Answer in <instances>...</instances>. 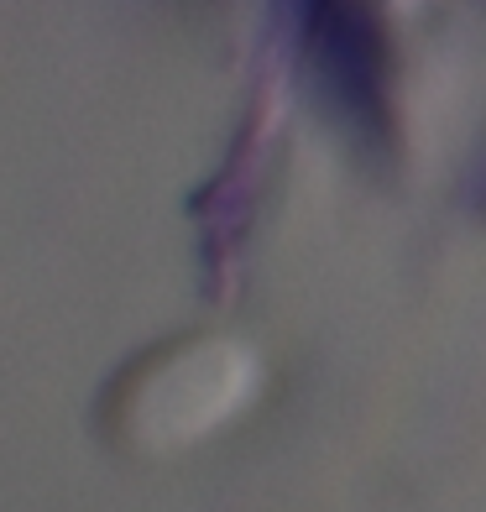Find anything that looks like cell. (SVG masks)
I'll list each match as a JSON object with an SVG mask.
<instances>
[{
  "instance_id": "obj_1",
  "label": "cell",
  "mask_w": 486,
  "mask_h": 512,
  "mask_svg": "<svg viewBox=\"0 0 486 512\" xmlns=\"http://www.w3.org/2000/svg\"><path fill=\"white\" fill-rule=\"evenodd\" d=\"M262 361L230 335H178L136 356L105 387L100 424L126 455H178L257 403Z\"/></svg>"
},
{
  "instance_id": "obj_2",
  "label": "cell",
  "mask_w": 486,
  "mask_h": 512,
  "mask_svg": "<svg viewBox=\"0 0 486 512\" xmlns=\"http://www.w3.org/2000/svg\"><path fill=\"white\" fill-rule=\"evenodd\" d=\"M345 6H356L361 16H403L413 0H345Z\"/></svg>"
}]
</instances>
